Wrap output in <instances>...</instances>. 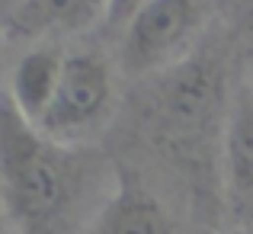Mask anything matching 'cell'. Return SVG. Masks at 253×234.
<instances>
[{
    "label": "cell",
    "instance_id": "5b68a950",
    "mask_svg": "<svg viewBox=\"0 0 253 234\" xmlns=\"http://www.w3.org/2000/svg\"><path fill=\"white\" fill-rule=\"evenodd\" d=\"M61 71H64V55L58 45H36L13 64L6 93H10L16 112L29 125H39V119L48 112Z\"/></svg>",
    "mask_w": 253,
    "mask_h": 234
},
{
    "label": "cell",
    "instance_id": "4fadbf2b",
    "mask_svg": "<svg viewBox=\"0 0 253 234\" xmlns=\"http://www.w3.org/2000/svg\"><path fill=\"white\" fill-rule=\"evenodd\" d=\"M13 3H16V0H13Z\"/></svg>",
    "mask_w": 253,
    "mask_h": 234
},
{
    "label": "cell",
    "instance_id": "52a82bcc",
    "mask_svg": "<svg viewBox=\"0 0 253 234\" xmlns=\"http://www.w3.org/2000/svg\"><path fill=\"white\" fill-rule=\"evenodd\" d=\"M96 234H173V222L148 192L122 189L99 215Z\"/></svg>",
    "mask_w": 253,
    "mask_h": 234
},
{
    "label": "cell",
    "instance_id": "3957f363",
    "mask_svg": "<svg viewBox=\"0 0 253 234\" xmlns=\"http://www.w3.org/2000/svg\"><path fill=\"white\" fill-rule=\"evenodd\" d=\"M112 109V68L99 51L64 55V71L58 80L48 112L32 129L55 144H68L103 125Z\"/></svg>",
    "mask_w": 253,
    "mask_h": 234
},
{
    "label": "cell",
    "instance_id": "9c48e42d",
    "mask_svg": "<svg viewBox=\"0 0 253 234\" xmlns=\"http://www.w3.org/2000/svg\"><path fill=\"white\" fill-rule=\"evenodd\" d=\"M0 231H6V209H3V202H0Z\"/></svg>",
    "mask_w": 253,
    "mask_h": 234
},
{
    "label": "cell",
    "instance_id": "7c38bea8",
    "mask_svg": "<svg viewBox=\"0 0 253 234\" xmlns=\"http://www.w3.org/2000/svg\"><path fill=\"white\" fill-rule=\"evenodd\" d=\"M250 6H253V0H250Z\"/></svg>",
    "mask_w": 253,
    "mask_h": 234
},
{
    "label": "cell",
    "instance_id": "ba28073f",
    "mask_svg": "<svg viewBox=\"0 0 253 234\" xmlns=\"http://www.w3.org/2000/svg\"><path fill=\"white\" fill-rule=\"evenodd\" d=\"M141 3H144V0H112L109 16H106V26H112V29H125V23L131 19V13H135Z\"/></svg>",
    "mask_w": 253,
    "mask_h": 234
},
{
    "label": "cell",
    "instance_id": "6da1fadb",
    "mask_svg": "<svg viewBox=\"0 0 253 234\" xmlns=\"http://www.w3.org/2000/svg\"><path fill=\"white\" fill-rule=\"evenodd\" d=\"M84 170L74 154L42 138L0 93V192L23 234H68L81 205Z\"/></svg>",
    "mask_w": 253,
    "mask_h": 234
},
{
    "label": "cell",
    "instance_id": "277c9868",
    "mask_svg": "<svg viewBox=\"0 0 253 234\" xmlns=\"http://www.w3.org/2000/svg\"><path fill=\"white\" fill-rule=\"evenodd\" d=\"M112 0H16L10 10V29L29 39L84 32L109 16Z\"/></svg>",
    "mask_w": 253,
    "mask_h": 234
},
{
    "label": "cell",
    "instance_id": "7a4b0ae2",
    "mask_svg": "<svg viewBox=\"0 0 253 234\" xmlns=\"http://www.w3.org/2000/svg\"><path fill=\"white\" fill-rule=\"evenodd\" d=\"M218 0H144L122 29L119 61L131 77L154 74L189 55Z\"/></svg>",
    "mask_w": 253,
    "mask_h": 234
},
{
    "label": "cell",
    "instance_id": "8fae6325",
    "mask_svg": "<svg viewBox=\"0 0 253 234\" xmlns=\"http://www.w3.org/2000/svg\"><path fill=\"white\" fill-rule=\"evenodd\" d=\"M0 234H10V231H0Z\"/></svg>",
    "mask_w": 253,
    "mask_h": 234
},
{
    "label": "cell",
    "instance_id": "30bf717a",
    "mask_svg": "<svg viewBox=\"0 0 253 234\" xmlns=\"http://www.w3.org/2000/svg\"><path fill=\"white\" fill-rule=\"evenodd\" d=\"M0 58H3V36H0Z\"/></svg>",
    "mask_w": 253,
    "mask_h": 234
},
{
    "label": "cell",
    "instance_id": "8992f818",
    "mask_svg": "<svg viewBox=\"0 0 253 234\" xmlns=\"http://www.w3.org/2000/svg\"><path fill=\"white\" fill-rule=\"evenodd\" d=\"M228 177L241 205L253 209V90H241L228 119Z\"/></svg>",
    "mask_w": 253,
    "mask_h": 234
}]
</instances>
